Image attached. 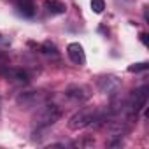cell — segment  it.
Segmentation results:
<instances>
[{
    "label": "cell",
    "instance_id": "cell-6",
    "mask_svg": "<svg viewBox=\"0 0 149 149\" xmlns=\"http://www.w3.org/2000/svg\"><path fill=\"white\" fill-rule=\"evenodd\" d=\"M65 95L70 98V100H76V102H84L91 97V91L88 86H83V84H72L65 90Z\"/></svg>",
    "mask_w": 149,
    "mask_h": 149
},
{
    "label": "cell",
    "instance_id": "cell-12",
    "mask_svg": "<svg viewBox=\"0 0 149 149\" xmlns=\"http://www.w3.org/2000/svg\"><path fill=\"white\" fill-rule=\"evenodd\" d=\"M147 70V61H140V63H133L128 67V72H144Z\"/></svg>",
    "mask_w": 149,
    "mask_h": 149
},
{
    "label": "cell",
    "instance_id": "cell-4",
    "mask_svg": "<svg viewBox=\"0 0 149 149\" xmlns=\"http://www.w3.org/2000/svg\"><path fill=\"white\" fill-rule=\"evenodd\" d=\"M0 76L7 81L19 83V84H25L30 81V74L25 68H16V67H9V65H2V63H0Z\"/></svg>",
    "mask_w": 149,
    "mask_h": 149
},
{
    "label": "cell",
    "instance_id": "cell-9",
    "mask_svg": "<svg viewBox=\"0 0 149 149\" xmlns=\"http://www.w3.org/2000/svg\"><path fill=\"white\" fill-rule=\"evenodd\" d=\"M44 9L51 14V16H60L67 13V6L60 0H46L44 2Z\"/></svg>",
    "mask_w": 149,
    "mask_h": 149
},
{
    "label": "cell",
    "instance_id": "cell-7",
    "mask_svg": "<svg viewBox=\"0 0 149 149\" xmlns=\"http://www.w3.org/2000/svg\"><path fill=\"white\" fill-rule=\"evenodd\" d=\"M67 54H68V58H70L72 63H76L79 67H83L86 63V54H84V49H83V46L79 42L68 44L67 46Z\"/></svg>",
    "mask_w": 149,
    "mask_h": 149
},
{
    "label": "cell",
    "instance_id": "cell-11",
    "mask_svg": "<svg viewBox=\"0 0 149 149\" xmlns=\"http://www.w3.org/2000/svg\"><path fill=\"white\" fill-rule=\"evenodd\" d=\"M91 9H93V13L102 14L104 9H105V2L104 0H91Z\"/></svg>",
    "mask_w": 149,
    "mask_h": 149
},
{
    "label": "cell",
    "instance_id": "cell-8",
    "mask_svg": "<svg viewBox=\"0 0 149 149\" xmlns=\"http://www.w3.org/2000/svg\"><path fill=\"white\" fill-rule=\"evenodd\" d=\"M11 2L16 4L18 13L25 18H32L35 14V6H33V0H11Z\"/></svg>",
    "mask_w": 149,
    "mask_h": 149
},
{
    "label": "cell",
    "instance_id": "cell-13",
    "mask_svg": "<svg viewBox=\"0 0 149 149\" xmlns=\"http://www.w3.org/2000/svg\"><path fill=\"white\" fill-rule=\"evenodd\" d=\"M140 39H142V42L147 46V33H140Z\"/></svg>",
    "mask_w": 149,
    "mask_h": 149
},
{
    "label": "cell",
    "instance_id": "cell-14",
    "mask_svg": "<svg viewBox=\"0 0 149 149\" xmlns=\"http://www.w3.org/2000/svg\"><path fill=\"white\" fill-rule=\"evenodd\" d=\"M121 2H128L130 4V2H133V0H121Z\"/></svg>",
    "mask_w": 149,
    "mask_h": 149
},
{
    "label": "cell",
    "instance_id": "cell-3",
    "mask_svg": "<svg viewBox=\"0 0 149 149\" xmlns=\"http://www.w3.org/2000/svg\"><path fill=\"white\" fill-rule=\"evenodd\" d=\"M147 93H149V88H147V86H140V88H137V90L132 93V98H130V102L126 104L130 116H137V114L146 107V104H147Z\"/></svg>",
    "mask_w": 149,
    "mask_h": 149
},
{
    "label": "cell",
    "instance_id": "cell-2",
    "mask_svg": "<svg viewBox=\"0 0 149 149\" xmlns=\"http://www.w3.org/2000/svg\"><path fill=\"white\" fill-rule=\"evenodd\" d=\"M46 100H47V93H44V91H23L18 95L16 104L21 109H30V107L42 105Z\"/></svg>",
    "mask_w": 149,
    "mask_h": 149
},
{
    "label": "cell",
    "instance_id": "cell-10",
    "mask_svg": "<svg viewBox=\"0 0 149 149\" xmlns=\"http://www.w3.org/2000/svg\"><path fill=\"white\" fill-rule=\"evenodd\" d=\"M39 49H40V53H44V54H49V56H58V47L53 44V42H49V40H46V42H42L40 46H37Z\"/></svg>",
    "mask_w": 149,
    "mask_h": 149
},
{
    "label": "cell",
    "instance_id": "cell-5",
    "mask_svg": "<svg viewBox=\"0 0 149 149\" xmlns=\"http://www.w3.org/2000/svg\"><path fill=\"white\" fill-rule=\"evenodd\" d=\"M97 86H98V90H100L102 93H105V95H114V93L119 91L121 81H119L118 77H114V76H102V77H98Z\"/></svg>",
    "mask_w": 149,
    "mask_h": 149
},
{
    "label": "cell",
    "instance_id": "cell-1",
    "mask_svg": "<svg viewBox=\"0 0 149 149\" xmlns=\"http://www.w3.org/2000/svg\"><path fill=\"white\" fill-rule=\"evenodd\" d=\"M61 114H63L61 109H60L58 105H54V104H46V105H42V107L37 111V114L33 116V128H35V132H42V130L53 126V125L61 118Z\"/></svg>",
    "mask_w": 149,
    "mask_h": 149
}]
</instances>
